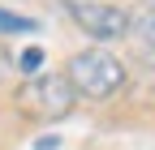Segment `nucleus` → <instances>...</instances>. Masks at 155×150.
Here are the masks:
<instances>
[{
	"label": "nucleus",
	"instance_id": "obj_1",
	"mask_svg": "<svg viewBox=\"0 0 155 150\" xmlns=\"http://www.w3.org/2000/svg\"><path fill=\"white\" fill-rule=\"evenodd\" d=\"M65 77H69L78 99H112L116 90L125 86V64H121V56L108 52V47H86V52L69 56Z\"/></svg>",
	"mask_w": 155,
	"mask_h": 150
},
{
	"label": "nucleus",
	"instance_id": "obj_2",
	"mask_svg": "<svg viewBox=\"0 0 155 150\" xmlns=\"http://www.w3.org/2000/svg\"><path fill=\"white\" fill-rule=\"evenodd\" d=\"M17 107L35 120H65L78 107V95H73L65 73H39L17 90Z\"/></svg>",
	"mask_w": 155,
	"mask_h": 150
},
{
	"label": "nucleus",
	"instance_id": "obj_3",
	"mask_svg": "<svg viewBox=\"0 0 155 150\" xmlns=\"http://www.w3.org/2000/svg\"><path fill=\"white\" fill-rule=\"evenodd\" d=\"M65 9L73 17V26L86 34V39L95 43H112V39H121V34H129L134 26V17L121 9V5H108V0H65Z\"/></svg>",
	"mask_w": 155,
	"mask_h": 150
},
{
	"label": "nucleus",
	"instance_id": "obj_4",
	"mask_svg": "<svg viewBox=\"0 0 155 150\" xmlns=\"http://www.w3.org/2000/svg\"><path fill=\"white\" fill-rule=\"evenodd\" d=\"M43 64H48V52H43V47H22V52H13V69L26 73V77H39Z\"/></svg>",
	"mask_w": 155,
	"mask_h": 150
},
{
	"label": "nucleus",
	"instance_id": "obj_5",
	"mask_svg": "<svg viewBox=\"0 0 155 150\" xmlns=\"http://www.w3.org/2000/svg\"><path fill=\"white\" fill-rule=\"evenodd\" d=\"M35 30H39V22H35V17L13 13V9H5V5H0V34H35Z\"/></svg>",
	"mask_w": 155,
	"mask_h": 150
},
{
	"label": "nucleus",
	"instance_id": "obj_6",
	"mask_svg": "<svg viewBox=\"0 0 155 150\" xmlns=\"http://www.w3.org/2000/svg\"><path fill=\"white\" fill-rule=\"evenodd\" d=\"M129 30H138V39H147L151 47H155V9H147L142 17H138V22H134Z\"/></svg>",
	"mask_w": 155,
	"mask_h": 150
},
{
	"label": "nucleus",
	"instance_id": "obj_7",
	"mask_svg": "<svg viewBox=\"0 0 155 150\" xmlns=\"http://www.w3.org/2000/svg\"><path fill=\"white\" fill-rule=\"evenodd\" d=\"M35 150H61V133H43V137H35Z\"/></svg>",
	"mask_w": 155,
	"mask_h": 150
},
{
	"label": "nucleus",
	"instance_id": "obj_8",
	"mask_svg": "<svg viewBox=\"0 0 155 150\" xmlns=\"http://www.w3.org/2000/svg\"><path fill=\"white\" fill-rule=\"evenodd\" d=\"M9 73H13V52H9L5 43H0V82L9 77Z\"/></svg>",
	"mask_w": 155,
	"mask_h": 150
},
{
	"label": "nucleus",
	"instance_id": "obj_9",
	"mask_svg": "<svg viewBox=\"0 0 155 150\" xmlns=\"http://www.w3.org/2000/svg\"><path fill=\"white\" fill-rule=\"evenodd\" d=\"M151 9H155V5H151Z\"/></svg>",
	"mask_w": 155,
	"mask_h": 150
}]
</instances>
